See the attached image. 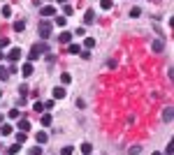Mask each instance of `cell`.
<instances>
[{"mask_svg":"<svg viewBox=\"0 0 174 155\" xmlns=\"http://www.w3.org/2000/svg\"><path fill=\"white\" fill-rule=\"evenodd\" d=\"M42 53H49V44L46 42H37V44L30 46V53H28V63H35Z\"/></svg>","mask_w":174,"mask_h":155,"instance_id":"cell-1","label":"cell"},{"mask_svg":"<svg viewBox=\"0 0 174 155\" xmlns=\"http://www.w3.org/2000/svg\"><path fill=\"white\" fill-rule=\"evenodd\" d=\"M37 30H40V37H42V39H49V37H51V30H53V26H51V23L44 19V21H40Z\"/></svg>","mask_w":174,"mask_h":155,"instance_id":"cell-2","label":"cell"},{"mask_svg":"<svg viewBox=\"0 0 174 155\" xmlns=\"http://www.w3.org/2000/svg\"><path fill=\"white\" fill-rule=\"evenodd\" d=\"M40 16H56V7L53 5H46V7H40Z\"/></svg>","mask_w":174,"mask_h":155,"instance_id":"cell-3","label":"cell"},{"mask_svg":"<svg viewBox=\"0 0 174 155\" xmlns=\"http://www.w3.org/2000/svg\"><path fill=\"white\" fill-rule=\"evenodd\" d=\"M19 58H21V49H19V46H14V49H9V53H7V60L16 63Z\"/></svg>","mask_w":174,"mask_h":155,"instance_id":"cell-4","label":"cell"},{"mask_svg":"<svg viewBox=\"0 0 174 155\" xmlns=\"http://www.w3.org/2000/svg\"><path fill=\"white\" fill-rule=\"evenodd\" d=\"M58 42H63V44H70V42H72V33L63 30L61 35H58Z\"/></svg>","mask_w":174,"mask_h":155,"instance_id":"cell-5","label":"cell"},{"mask_svg":"<svg viewBox=\"0 0 174 155\" xmlns=\"http://www.w3.org/2000/svg\"><path fill=\"white\" fill-rule=\"evenodd\" d=\"M65 97V88L63 86H56L53 88V100H63Z\"/></svg>","mask_w":174,"mask_h":155,"instance_id":"cell-6","label":"cell"},{"mask_svg":"<svg viewBox=\"0 0 174 155\" xmlns=\"http://www.w3.org/2000/svg\"><path fill=\"white\" fill-rule=\"evenodd\" d=\"M153 51H155V53H163V51H165V42H163V39L153 42Z\"/></svg>","mask_w":174,"mask_h":155,"instance_id":"cell-7","label":"cell"},{"mask_svg":"<svg viewBox=\"0 0 174 155\" xmlns=\"http://www.w3.org/2000/svg\"><path fill=\"white\" fill-rule=\"evenodd\" d=\"M21 74H23V76H30V74H33V63H26V65H23V67H21Z\"/></svg>","mask_w":174,"mask_h":155,"instance_id":"cell-8","label":"cell"},{"mask_svg":"<svg viewBox=\"0 0 174 155\" xmlns=\"http://www.w3.org/2000/svg\"><path fill=\"white\" fill-rule=\"evenodd\" d=\"M16 127H19L21 132H28V130H30V123H28L26 118H23V121H19V125H16Z\"/></svg>","mask_w":174,"mask_h":155,"instance_id":"cell-9","label":"cell"},{"mask_svg":"<svg viewBox=\"0 0 174 155\" xmlns=\"http://www.w3.org/2000/svg\"><path fill=\"white\" fill-rule=\"evenodd\" d=\"M61 83H63V86L72 83V74H70V72H63V74H61Z\"/></svg>","mask_w":174,"mask_h":155,"instance_id":"cell-10","label":"cell"},{"mask_svg":"<svg viewBox=\"0 0 174 155\" xmlns=\"http://www.w3.org/2000/svg\"><path fill=\"white\" fill-rule=\"evenodd\" d=\"M93 21H95V12H93V9H88V12H86V16H84V23H93Z\"/></svg>","mask_w":174,"mask_h":155,"instance_id":"cell-11","label":"cell"},{"mask_svg":"<svg viewBox=\"0 0 174 155\" xmlns=\"http://www.w3.org/2000/svg\"><path fill=\"white\" fill-rule=\"evenodd\" d=\"M68 53H72V56H74V53H81V46H79V44H72V42H70V46H68Z\"/></svg>","mask_w":174,"mask_h":155,"instance_id":"cell-12","label":"cell"},{"mask_svg":"<svg viewBox=\"0 0 174 155\" xmlns=\"http://www.w3.org/2000/svg\"><path fill=\"white\" fill-rule=\"evenodd\" d=\"M35 139H37V144H46L49 137H46V132H37V134H35Z\"/></svg>","mask_w":174,"mask_h":155,"instance_id":"cell-13","label":"cell"},{"mask_svg":"<svg viewBox=\"0 0 174 155\" xmlns=\"http://www.w3.org/2000/svg\"><path fill=\"white\" fill-rule=\"evenodd\" d=\"M0 134H3V137H7V134H12V125H9V123H5L3 127H0Z\"/></svg>","mask_w":174,"mask_h":155,"instance_id":"cell-14","label":"cell"},{"mask_svg":"<svg viewBox=\"0 0 174 155\" xmlns=\"http://www.w3.org/2000/svg\"><path fill=\"white\" fill-rule=\"evenodd\" d=\"M81 153H84V155H91V153H93V146L88 144V141H86V144H81Z\"/></svg>","mask_w":174,"mask_h":155,"instance_id":"cell-15","label":"cell"},{"mask_svg":"<svg viewBox=\"0 0 174 155\" xmlns=\"http://www.w3.org/2000/svg\"><path fill=\"white\" fill-rule=\"evenodd\" d=\"M9 79V70L7 67H0V81H7Z\"/></svg>","mask_w":174,"mask_h":155,"instance_id":"cell-16","label":"cell"},{"mask_svg":"<svg viewBox=\"0 0 174 155\" xmlns=\"http://www.w3.org/2000/svg\"><path fill=\"white\" fill-rule=\"evenodd\" d=\"M19 151H21V144H14V146L7 148V155H14V153H19Z\"/></svg>","mask_w":174,"mask_h":155,"instance_id":"cell-17","label":"cell"},{"mask_svg":"<svg viewBox=\"0 0 174 155\" xmlns=\"http://www.w3.org/2000/svg\"><path fill=\"white\" fill-rule=\"evenodd\" d=\"M137 16H142V9L139 7H133V9H130V19H137Z\"/></svg>","mask_w":174,"mask_h":155,"instance_id":"cell-18","label":"cell"},{"mask_svg":"<svg viewBox=\"0 0 174 155\" xmlns=\"http://www.w3.org/2000/svg\"><path fill=\"white\" fill-rule=\"evenodd\" d=\"M53 23H56V26H65V23H68V19H65V16H56V19H53Z\"/></svg>","mask_w":174,"mask_h":155,"instance_id":"cell-19","label":"cell"},{"mask_svg":"<svg viewBox=\"0 0 174 155\" xmlns=\"http://www.w3.org/2000/svg\"><path fill=\"white\" fill-rule=\"evenodd\" d=\"M100 7L102 9H111V0H100Z\"/></svg>","mask_w":174,"mask_h":155,"instance_id":"cell-20","label":"cell"},{"mask_svg":"<svg viewBox=\"0 0 174 155\" xmlns=\"http://www.w3.org/2000/svg\"><path fill=\"white\" fill-rule=\"evenodd\" d=\"M23 28H26V23H23V21H16V23H14V30H16V33H21Z\"/></svg>","mask_w":174,"mask_h":155,"instance_id":"cell-21","label":"cell"},{"mask_svg":"<svg viewBox=\"0 0 174 155\" xmlns=\"http://www.w3.org/2000/svg\"><path fill=\"white\" fill-rule=\"evenodd\" d=\"M23 141H26V132L19 130V134H16V144H23Z\"/></svg>","mask_w":174,"mask_h":155,"instance_id":"cell-22","label":"cell"},{"mask_svg":"<svg viewBox=\"0 0 174 155\" xmlns=\"http://www.w3.org/2000/svg\"><path fill=\"white\" fill-rule=\"evenodd\" d=\"M84 46H86V49H93V46H95V39H93V37H88L86 42H84Z\"/></svg>","mask_w":174,"mask_h":155,"instance_id":"cell-23","label":"cell"},{"mask_svg":"<svg viewBox=\"0 0 174 155\" xmlns=\"http://www.w3.org/2000/svg\"><path fill=\"white\" fill-rule=\"evenodd\" d=\"M42 125H46V127L51 125V116H49V114H44V116H42Z\"/></svg>","mask_w":174,"mask_h":155,"instance_id":"cell-24","label":"cell"},{"mask_svg":"<svg viewBox=\"0 0 174 155\" xmlns=\"http://www.w3.org/2000/svg\"><path fill=\"white\" fill-rule=\"evenodd\" d=\"M0 14H3V16H12V7H7V5H5V7L0 9Z\"/></svg>","mask_w":174,"mask_h":155,"instance_id":"cell-25","label":"cell"},{"mask_svg":"<svg viewBox=\"0 0 174 155\" xmlns=\"http://www.w3.org/2000/svg\"><path fill=\"white\" fill-rule=\"evenodd\" d=\"M163 118L170 123V121H172V109H165V111H163Z\"/></svg>","mask_w":174,"mask_h":155,"instance_id":"cell-26","label":"cell"},{"mask_svg":"<svg viewBox=\"0 0 174 155\" xmlns=\"http://www.w3.org/2000/svg\"><path fill=\"white\" fill-rule=\"evenodd\" d=\"M19 93H21V97H26V95H28V86H26V83L19 88Z\"/></svg>","mask_w":174,"mask_h":155,"instance_id":"cell-27","label":"cell"},{"mask_svg":"<svg viewBox=\"0 0 174 155\" xmlns=\"http://www.w3.org/2000/svg\"><path fill=\"white\" fill-rule=\"evenodd\" d=\"M63 12H65V14H72V12H74V7H72V5H68V3H65V7H63Z\"/></svg>","mask_w":174,"mask_h":155,"instance_id":"cell-28","label":"cell"},{"mask_svg":"<svg viewBox=\"0 0 174 155\" xmlns=\"http://www.w3.org/2000/svg\"><path fill=\"white\" fill-rule=\"evenodd\" d=\"M42 106H44V111H46V109H49V111H51V109H53V100H49V102H44V104H42Z\"/></svg>","mask_w":174,"mask_h":155,"instance_id":"cell-29","label":"cell"},{"mask_svg":"<svg viewBox=\"0 0 174 155\" xmlns=\"http://www.w3.org/2000/svg\"><path fill=\"white\" fill-rule=\"evenodd\" d=\"M61 155H72V146H65L63 151H61Z\"/></svg>","mask_w":174,"mask_h":155,"instance_id":"cell-30","label":"cell"},{"mask_svg":"<svg viewBox=\"0 0 174 155\" xmlns=\"http://www.w3.org/2000/svg\"><path fill=\"white\" fill-rule=\"evenodd\" d=\"M142 153V148L139 146H135V148H130V155H139Z\"/></svg>","mask_w":174,"mask_h":155,"instance_id":"cell-31","label":"cell"},{"mask_svg":"<svg viewBox=\"0 0 174 155\" xmlns=\"http://www.w3.org/2000/svg\"><path fill=\"white\" fill-rule=\"evenodd\" d=\"M9 118H19V109H12L9 111Z\"/></svg>","mask_w":174,"mask_h":155,"instance_id":"cell-32","label":"cell"},{"mask_svg":"<svg viewBox=\"0 0 174 155\" xmlns=\"http://www.w3.org/2000/svg\"><path fill=\"white\" fill-rule=\"evenodd\" d=\"M9 42H7V37H0V49H3V46H7Z\"/></svg>","mask_w":174,"mask_h":155,"instance_id":"cell-33","label":"cell"},{"mask_svg":"<svg viewBox=\"0 0 174 155\" xmlns=\"http://www.w3.org/2000/svg\"><path fill=\"white\" fill-rule=\"evenodd\" d=\"M30 155H42V148H33V153Z\"/></svg>","mask_w":174,"mask_h":155,"instance_id":"cell-34","label":"cell"},{"mask_svg":"<svg viewBox=\"0 0 174 155\" xmlns=\"http://www.w3.org/2000/svg\"><path fill=\"white\" fill-rule=\"evenodd\" d=\"M3 58H5V53H3V51H0V60H3Z\"/></svg>","mask_w":174,"mask_h":155,"instance_id":"cell-35","label":"cell"},{"mask_svg":"<svg viewBox=\"0 0 174 155\" xmlns=\"http://www.w3.org/2000/svg\"><path fill=\"white\" fill-rule=\"evenodd\" d=\"M151 155H163V153H158V151H155V153H151Z\"/></svg>","mask_w":174,"mask_h":155,"instance_id":"cell-36","label":"cell"},{"mask_svg":"<svg viewBox=\"0 0 174 155\" xmlns=\"http://www.w3.org/2000/svg\"><path fill=\"white\" fill-rule=\"evenodd\" d=\"M58 3H68V0H58Z\"/></svg>","mask_w":174,"mask_h":155,"instance_id":"cell-37","label":"cell"},{"mask_svg":"<svg viewBox=\"0 0 174 155\" xmlns=\"http://www.w3.org/2000/svg\"><path fill=\"white\" fill-rule=\"evenodd\" d=\"M0 97H3V90H0Z\"/></svg>","mask_w":174,"mask_h":155,"instance_id":"cell-38","label":"cell"},{"mask_svg":"<svg viewBox=\"0 0 174 155\" xmlns=\"http://www.w3.org/2000/svg\"><path fill=\"white\" fill-rule=\"evenodd\" d=\"M91 155H93V153H91Z\"/></svg>","mask_w":174,"mask_h":155,"instance_id":"cell-39","label":"cell"}]
</instances>
